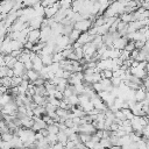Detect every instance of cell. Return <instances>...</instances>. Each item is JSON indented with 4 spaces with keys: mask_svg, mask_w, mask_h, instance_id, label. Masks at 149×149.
<instances>
[{
    "mask_svg": "<svg viewBox=\"0 0 149 149\" xmlns=\"http://www.w3.org/2000/svg\"><path fill=\"white\" fill-rule=\"evenodd\" d=\"M0 86H1V83H0Z\"/></svg>",
    "mask_w": 149,
    "mask_h": 149,
    "instance_id": "obj_1",
    "label": "cell"
}]
</instances>
